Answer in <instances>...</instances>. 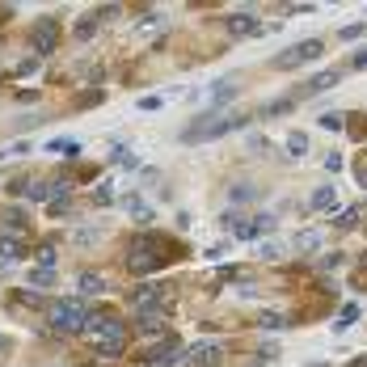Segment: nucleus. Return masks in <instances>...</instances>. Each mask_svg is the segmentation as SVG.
<instances>
[{"label": "nucleus", "mask_w": 367, "mask_h": 367, "mask_svg": "<svg viewBox=\"0 0 367 367\" xmlns=\"http://www.w3.org/2000/svg\"><path fill=\"white\" fill-rule=\"evenodd\" d=\"M359 220V212H355V207H346V212H338V228H350Z\"/></svg>", "instance_id": "72a5a7b5"}, {"label": "nucleus", "mask_w": 367, "mask_h": 367, "mask_svg": "<svg viewBox=\"0 0 367 367\" xmlns=\"http://www.w3.org/2000/svg\"><path fill=\"white\" fill-rule=\"evenodd\" d=\"M279 253H283V249H279L275 241H262V245H257V257H266V262H275Z\"/></svg>", "instance_id": "7c9ffc66"}, {"label": "nucleus", "mask_w": 367, "mask_h": 367, "mask_svg": "<svg viewBox=\"0 0 367 367\" xmlns=\"http://www.w3.org/2000/svg\"><path fill=\"white\" fill-rule=\"evenodd\" d=\"M257 325H262V330H283L287 321L279 317V312H266V308H262V312H257Z\"/></svg>", "instance_id": "bb28decb"}, {"label": "nucleus", "mask_w": 367, "mask_h": 367, "mask_svg": "<svg viewBox=\"0 0 367 367\" xmlns=\"http://www.w3.org/2000/svg\"><path fill=\"white\" fill-rule=\"evenodd\" d=\"M89 317H93V308H85L80 300H60V304H51V325H56L60 334H85V330H89Z\"/></svg>", "instance_id": "f257e3e1"}, {"label": "nucleus", "mask_w": 367, "mask_h": 367, "mask_svg": "<svg viewBox=\"0 0 367 367\" xmlns=\"http://www.w3.org/2000/svg\"><path fill=\"white\" fill-rule=\"evenodd\" d=\"M144 359H148V363H173V359H178V342H173V338H161Z\"/></svg>", "instance_id": "2eb2a0df"}, {"label": "nucleus", "mask_w": 367, "mask_h": 367, "mask_svg": "<svg viewBox=\"0 0 367 367\" xmlns=\"http://www.w3.org/2000/svg\"><path fill=\"white\" fill-rule=\"evenodd\" d=\"M97 22H101V17H97V13H85V17H80V22H76V26H72V34H76V38H80V42H85V38H89V34H93V30H97Z\"/></svg>", "instance_id": "5701e85b"}, {"label": "nucleus", "mask_w": 367, "mask_h": 367, "mask_svg": "<svg viewBox=\"0 0 367 367\" xmlns=\"http://www.w3.org/2000/svg\"><path fill=\"white\" fill-rule=\"evenodd\" d=\"M321 127H325V131H342L346 119H342V114H321Z\"/></svg>", "instance_id": "473e14b6"}, {"label": "nucleus", "mask_w": 367, "mask_h": 367, "mask_svg": "<svg viewBox=\"0 0 367 367\" xmlns=\"http://www.w3.org/2000/svg\"><path fill=\"white\" fill-rule=\"evenodd\" d=\"M350 321H359V304H346V308H342V317H338V325H334V330H346Z\"/></svg>", "instance_id": "c85d7f7f"}, {"label": "nucleus", "mask_w": 367, "mask_h": 367, "mask_svg": "<svg viewBox=\"0 0 367 367\" xmlns=\"http://www.w3.org/2000/svg\"><path fill=\"white\" fill-rule=\"evenodd\" d=\"M338 76H342V72H321V76H312V80H308L304 89H308V93H321V89H330V85H338Z\"/></svg>", "instance_id": "b1692460"}, {"label": "nucleus", "mask_w": 367, "mask_h": 367, "mask_svg": "<svg viewBox=\"0 0 367 367\" xmlns=\"http://www.w3.org/2000/svg\"><path fill=\"white\" fill-rule=\"evenodd\" d=\"M26 224H30L26 212H17V207H9V212H5V228H9V232H22Z\"/></svg>", "instance_id": "a878e982"}, {"label": "nucleus", "mask_w": 367, "mask_h": 367, "mask_svg": "<svg viewBox=\"0 0 367 367\" xmlns=\"http://www.w3.org/2000/svg\"><path fill=\"white\" fill-rule=\"evenodd\" d=\"M308 148H312V144H308L304 131H291V135H287V156H308Z\"/></svg>", "instance_id": "aec40b11"}, {"label": "nucleus", "mask_w": 367, "mask_h": 367, "mask_svg": "<svg viewBox=\"0 0 367 367\" xmlns=\"http://www.w3.org/2000/svg\"><path fill=\"white\" fill-rule=\"evenodd\" d=\"M350 68H367V46H359L355 56H350Z\"/></svg>", "instance_id": "e433bc0d"}, {"label": "nucleus", "mask_w": 367, "mask_h": 367, "mask_svg": "<svg viewBox=\"0 0 367 367\" xmlns=\"http://www.w3.org/2000/svg\"><path fill=\"white\" fill-rule=\"evenodd\" d=\"M325 169H330V173L342 169V152H330V156H325Z\"/></svg>", "instance_id": "c9c22d12"}, {"label": "nucleus", "mask_w": 367, "mask_h": 367, "mask_svg": "<svg viewBox=\"0 0 367 367\" xmlns=\"http://www.w3.org/2000/svg\"><path fill=\"white\" fill-rule=\"evenodd\" d=\"M30 38H34V51H38V56H51V51H56V38H60V26L51 22V17H42Z\"/></svg>", "instance_id": "423d86ee"}, {"label": "nucleus", "mask_w": 367, "mask_h": 367, "mask_svg": "<svg viewBox=\"0 0 367 367\" xmlns=\"http://www.w3.org/2000/svg\"><path fill=\"white\" fill-rule=\"evenodd\" d=\"M5 342H9V338H5V334H0V355H5V350H9V346H5Z\"/></svg>", "instance_id": "58836bf2"}, {"label": "nucleus", "mask_w": 367, "mask_h": 367, "mask_svg": "<svg viewBox=\"0 0 367 367\" xmlns=\"http://www.w3.org/2000/svg\"><path fill=\"white\" fill-rule=\"evenodd\" d=\"M363 212H367V207H363Z\"/></svg>", "instance_id": "ea45409f"}, {"label": "nucleus", "mask_w": 367, "mask_h": 367, "mask_svg": "<svg viewBox=\"0 0 367 367\" xmlns=\"http://www.w3.org/2000/svg\"><path fill=\"white\" fill-rule=\"evenodd\" d=\"M207 93H212V106H216V110H224V101H232V97H237V85H232V80H216Z\"/></svg>", "instance_id": "dca6fc26"}, {"label": "nucleus", "mask_w": 367, "mask_h": 367, "mask_svg": "<svg viewBox=\"0 0 367 367\" xmlns=\"http://www.w3.org/2000/svg\"><path fill=\"white\" fill-rule=\"evenodd\" d=\"M34 68H38V56H30V60H22V64H17V76H30Z\"/></svg>", "instance_id": "f704fd0d"}, {"label": "nucleus", "mask_w": 367, "mask_h": 367, "mask_svg": "<svg viewBox=\"0 0 367 367\" xmlns=\"http://www.w3.org/2000/svg\"><path fill=\"white\" fill-rule=\"evenodd\" d=\"M127 266H131V275H152L156 266H161V257H156V249H152V237H139V241L131 245Z\"/></svg>", "instance_id": "7ed1b4c3"}, {"label": "nucleus", "mask_w": 367, "mask_h": 367, "mask_svg": "<svg viewBox=\"0 0 367 367\" xmlns=\"http://www.w3.org/2000/svg\"><path fill=\"white\" fill-rule=\"evenodd\" d=\"M131 308L139 312V317H144V312H165V300H161V291H156V287L139 283V287L131 291Z\"/></svg>", "instance_id": "20e7f679"}, {"label": "nucleus", "mask_w": 367, "mask_h": 367, "mask_svg": "<svg viewBox=\"0 0 367 367\" xmlns=\"http://www.w3.org/2000/svg\"><path fill=\"white\" fill-rule=\"evenodd\" d=\"M26 249H22V241L13 237V232H0V262H17Z\"/></svg>", "instance_id": "f3484780"}, {"label": "nucleus", "mask_w": 367, "mask_h": 367, "mask_svg": "<svg viewBox=\"0 0 367 367\" xmlns=\"http://www.w3.org/2000/svg\"><path fill=\"white\" fill-rule=\"evenodd\" d=\"M257 30H262V22H257L253 13H232V17H228V34H232V38H253Z\"/></svg>", "instance_id": "9d476101"}, {"label": "nucleus", "mask_w": 367, "mask_h": 367, "mask_svg": "<svg viewBox=\"0 0 367 367\" xmlns=\"http://www.w3.org/2000/svg\"><path fill=\"white\" fill-rule=\"evenodd\" d=\"M165 30V13H144L139 22H131V38H139V42H148L152 34H161Z\"/></svg>", "instance_id": "6e6552de"}, {"label": "nucleus", "mask_w": 367, "mask_h": 367, "mask_svg": "<svg viewBox=\"0 0 367 367\" xmlns=\"http://www.w3.org/2000/svg\"><path fill=\"white\" fill-rule=\"evenodd\" d=\"M325 245V232L321 228H304V232H296V249L300 253H317Z\"/></svg>", "instance_id": "4468645a"}, {"label": "nucleus", "mask_w": 367, "mask_h": 367, "mask_svg": "<svg viewBox=\"0 0 367 367\" xmlns=\"http://www.w3.org/2000/svg\"><path fill=\"white\" fill-rule=\"evenodd\" d=\"M123 212H127L131 220H144V224L156 216L152 207H148V198H144V194H135V190H127V194H123Z\"/></svg>", "instance_id": "1a4fd4ad"}, {"label": "nucleus", "mask_w": 367, "mask_h": 367, "mask_svg": "<svg viewBox=\"0 0 367 367\" xmlns=\"http://www.w3.org/2000/svg\"><path fill=\"white\" fill-rule=\"evenodd\" d=\"M106 287H110V283L101 279L97 271H80V275H76V291H80V296H101Z\"/></svg>", "instance_id": "ddd939ff"}, {"label": "nucleus", "mask_w": 367, "mask_h": 367, "mask_svg": "<svg viewBox=\"0 0 367 367\" xmlns=\"http://www.w3.org/2000/svg\"><path fill=\"white\" fill-rule=\"evenodd\" d=\"M93 342L97 338H110V342H127V330H123V321H110V317H89V330H85Z\"/></svg>", "instance_id": "39448f33"}, {"label": "nucleus", "mask_w": 367, "mask_h": 367, "mask_svg": "<svg viewBox=\"0 0 367 367\" xmlns=\"http://www.w3.org/2000/svg\"><path fill=\"white\" fill-rule=\"evenodd\" d=\"M93 350H97V355H106V359H119V355L127 350V342H110V338H97V342H93Z\"/></svg>", "instance_id": "4be33fe9"}, {"label": "nucleus", "mask_w": 367, "mask_h": 367, "mask_svg": "<svg viewBox=\"0 0 367 367\" xmlns=\"http://www.w3.org/2000/svg\"><path fill=\"white\" fill-rule=\"evenodd\" d=\"M165 330V312H144L139 317V334H161Z\"/></svg>", "instance_id": "6ab92c4d"}, {"label": "nucleus", "mask_w": 367, "mask_h": 367, "mask_svg": "<svg viewBox=\"0 0 367 367\" xmlns=\"http://www.w3.org/2000/svg\"><path fill=\"white\" fill-rule=\"evenodd\" d=\"M308 207H312V212H321V216H330L334 207H338V190L334 186H317L312 198H308Z\"/></svg>", "instance_id": "9b49d317"}, {"label": "nucleus", "mask_w": 367, "mask_h": 367, "mask_svg": "<svg viewBox=\"0 0 367 367\" xmlns=\"http://www.w3.org/2000/svg\"><path fill=\"white\" fill-rule=\"evenodd\" d=\"M321 56H325V42H321V38H304V42L287 46L275 64H279V68H300V64H312V60H321Z\"/></svg>", "instance_id": "f03ea898"}, {"label": "nucleus", "mask_w": 367, "mask_h": 367, "mask_svg": "<svg viewBox=\"0 0 367 367\" xmlns=\"http://www.w3.org/2000/svg\"><path fill=\"white\" fill-rule=\"evenodd\" d=\"M38 266H56V245H38Z\"/></svg>", "instance_id": "2f4dec72"}, {"label": "nucleus", "mask_w": 367, "mask_h": 367, "mask_svg": "<svg viewBox=\"0 0 367 367\" xmlns=\"http://www.w3.org/2000/svg\"><path fill=\"white\" fill-rule=\"evenodd\" d=\"M173 93H148V97H139L135 101V110H144V114H152V110H161L165 106V101H169Z\"/></svg>", "instance_id": "a211bd4d"}, {"label": "nucleus", "mask_w": 367, "mask_h": 367, "mask_svg": "<svg viewBox=\"0 0 367 367\" xmlns=\"http://www.w3.org/2000/svg\"><path fill=\"white\" fill-rule=\"evenodd\" d=\"M114 198V190H110V182H101V186H93V207H106Z\"/></svg>", "instance_id": "cd10ccee"}, {"label": "nucleus", "mask_w": 367, "mask_h": 367, "mask_svg": "<svg viewBox=\"0 0 367 367\" xmlns=\"http://www.w3.org/2000/svg\"><path fill=\"white\" fill-rule=\"evenodd\" d=\"M359 186H363V190H367V169H363V173H359Z\"/></svg>", "instance_id": "4c0bfd02"}, {"label": "nucleus", "mask_w": 367, "mask_h": 367, "mask_svg": "<svg viewBox=\"0 0 367 367\" xmlns=\"http://www.w3.org/2000/svg\"><path fill=\"white\" fill-rule=\"evenodd\" d=\"M224 363V346L220 342H198L190 350V367H220Z\"/></svg>", "instance_id": "0eeeda50"}, {"label": "nucleus", "mask_w": 367, "mask_h": 367, "mask_svg": "<svg viewBox=\"0 0 367 367\" xmlns=\"http://www.w3.org/2000/svg\"><path fill=\"white\" fill-rule=\"evenodd\" d=\"M97 245V228L93 224H80L76 228V249H93Z\"/></svg>", "instance_id": "393cba45"}, {"label": "nucleus", "mask_w": 367, "mask_h": 367, "mask_svg": "<svg viewBox=\"0 0 367 367\" xmlns=\"http://www.w3.org/2000/svg\"><path fill=\"white\" fill-rule=\"evenodd\" d=\"M46 152H51V156H76V152H80V144H76V139H51V144H46Z\"/></svg>", "instance_id": "412c9836"}, {"label": "nucleus", "mask_w": 367, "mask_h": 367, "mask_svg": "<svg viewBox=\"0 0 367 367\" xmlns=\"http://www.w3.org/2000/svg\"><path fill=\"white\" fill-rule=\"evenodd\" d=\"M363 30H367V22H355V26H346V30H338V38H342V42H355V38H359Z\"/></svg>", "instance_id": "c756f323"}, {"label": "nucleus", "mask_w": 367, "mask_h": 367, "mask_svg": "<svg viewBox=\"0 0 367 367\" xmlns=\"http://www.w3.org/2000/svg\"><path fill=\"white\" fill-rule=\"evenodd\" d=\"M56 266H30V275H26V283L34 287V291H51V287H56Z\"/></svg>", "instance_id": "f8f14e48"}]
</instances>
